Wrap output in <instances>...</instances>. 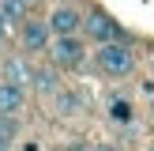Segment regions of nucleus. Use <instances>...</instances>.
<instances>
[{
    "instance_id": "1",
    "label": "nucleus",
    "mask_w": 154,
    "mask_h": 151,
    "mask_svg": "<svg viewBox=\"0 0 154 151\" xmlns=\"http://www.w3.org/2000/svg\"><path fill=\"white\" fill-rule=\"evenodd\" d=\"M94 64H98V72H105L109 79H124V76H132V68H135V53H132V45H128L124 38L98 42Z\"/></svg>"
},
{
    "instance_id": "2",
    "label": "nucleus",
    "mask_w": 154,
    "mask_h": 151,
    "mask_svg": "<svg viewBox=\"0 0 154 151\" xmlns=\"http://www.w3.org/2000/svg\"><path fill=\"white\" fill-rule=\"evenodd\" d=\"M53 57V64L64 68V72H72V68H83V60H87V45H83V34H53L49 49H45Z\"/></svg>"
},
{
    "instance_id": "3",
    "label": "nucleus",
    "mask_w": 154,
    "mask_h": 151,
    "mask_svg": "<svg viewBox=\"0 0 154 151\" xmlns=\"http://www.w3.org/2000/svg\"><path fill=\"white\" fill-rule=\"evenodd\" d=\"M49 42H53V30H49V23L45 19H23L19 23V49L26 53V57H34V53H45L49 49Z\"/></svg>"
},
{
    "instance_id": "4",
    "label": "nucleus",
    "mask_w": 154,
    "mask_h": 151,
    "mask_svg": "<svg viewBox=\"0 0 154 151\" xmlns=\"http://www.w3.org/2000/svg\"><path fill=\"white\" fill-rule=\"evenodd\" d=\"M83 34L90 38V42H113V38H124V30H120V23L113 19L109 11H90V15H83Z\"/></svg>"
},
{
    "instance_id": "5",
    "label": "nucleus",
    "mask_w": 154,
    "mask_h": 151,
    "mask_svg": "<svg viewBox=\"0 0 154 151\" xmlns=\"http://www.w3.org/2000/svg\"><path fill=\"white\" fill-rule=\"evenodd\" d=\"M45 23H49L53 34H83V11L75 4H57Z\"/></svg>"
},
{
    "instance_id": "6",
    "label": "nucleus",
    "mask_w": 154,
    "mask_h": 151,
    "mask_svg": "<svg viewBox=\"0 0 154 151\" xmlns=\"http://www.w3.org/2000/svg\"><path fill=\"white\" fill-rule=\"evenodd\" d=\"M23 110H26V87L0 79V113H23Z\"/></svg>"
},
{
    "instance_id": "7",
    "label": "nucleus",
    "mask_w": 154,
    "mask_h": 151,
    "mask_svg": "<svg viewBox=\"0 0 154 151\" xmlns=\"http://www.w3.org/2000/svg\"><path fill=\"white\" fill-rule=\"evenodd\" d=\"M4 79L23 83V87H26V83L34 79V68L26 64V57H8V60H4Z\"/></svg>"
},
{
    "instance_id": "8",
    "label": "nucleus",
    "mask_w": 154,
    "mask_h": 151,
    "mask_svg": "<svg viewBox=\"0 0 154 151\" xmlns=\"http://www.w3.org/2000/svg\"><path fill=\"white\" fill-rule=\"evenodd\" d=\"M0 11L8 23H23L30 15V0H0Z\"/></svg>"
},
{
    "instance_id": "9",
    "label": "nucleus",
    "mask_w": 154,
    "mask_h": 151,
    "mask_svg": "<svg viewBox=\"0 0 154 151\" xmlns=\"http://www.w3.org/2000/svg\"><path fill=\"white\" fill-rule=\"evenodd\" d=\"M109 117L120 121V125H128V121L135 117V110H132V102H124V98H113L109 102Z\"/></svg>"
},
{
    "instance_id": "10",
    "label": "nucleus",
    "mask_w": 154,
    "mask_h": 151,
    "mask_svg": "<svg viewBox=\"0 0 154 151\" xmlns=\"http://www.w3.org/2000/svg\"><path fill=\"white\" fill-rule=\"evenodd\" d=\"M0 136L15 143V136H19V113H0Z\"/></svg>"
},
{
    "instance_id": "11",
    "label": "nucleus",
    "mask_w": 154,
    "mask_h": 151,
    "mask_svg": "<svg viewBox=\"0 0 154 151\" xmlns=\"http://www.w3.org/2000/svg\"><path fill=\"white\" fill-rule=\"evenodd\" d=\"M75 106H79V98H75V95L57 91V110H60V113H75Z\"/></svg>"
},
{
    "instance_id": "12",
    "label": "nucleus",
    "mask_w": 154,
    "mask_h": 151,
    "mask_svg": "<svg viewBox=\"0 0 154 151\" xmlns=\"http://www.w3.org/2000/svg\"><path fill=\"white\" fill-rule=\"evenodd\" d=\"M8 27H11V23H8V19H4V11H0V38L8 34Z\"/></svg>"
},
{
    "instance_id": "13",
    "label": "nucleus",
    "mask_w": 154,
    "mask_h": 151,
    "mask_svg": "<svg viewBox=\"0 0 154 151\" xmlns=\"http://www.w3.org/2000/svg\"><path fill=\"white\" fill-rule=\"evenodd\" d=\"M94 151H120V147H113V143H98Z\"/></svg>"
},
{
    "instance_id": "14",
    "label": "nucleus",
    "mask_w": 154,
    "mask_h": 151,
    "mask_svg": "<svg viewBox=\"0 0 154 151\" xmlns=\"http://www.w3.org/2000/svg\"><path fill=\"white\" fill-rule=\"evenodd\" d=\"M0 151H11V140H4V136H0Z\"/></svg>"
}]
</instances>
